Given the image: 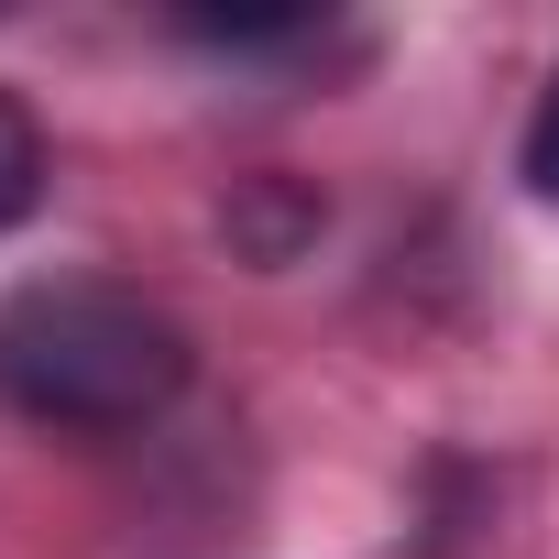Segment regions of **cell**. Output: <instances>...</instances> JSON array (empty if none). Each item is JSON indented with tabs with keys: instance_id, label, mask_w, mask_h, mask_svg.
<instances>
[{
	"instance_id": "1",
	"label": "cell",
	"mask_w": 559,
	"mask_h": 559,
	"mask_svg": "<svg viewBox=\"0 0 559 559\" xmlns=\"http://www.w3.org/2000/svg\"><path fill=\"white\" fill-rule=\"evenodd\" d=\"M198 373V341L176 308H154L121 274H23L0 297V417L56 439H121L154 428Z\"/></svg>"
},
{
	"instance_id": "2",
	"label": "cell",
	"mask_w": 559,
	"mask_h": 559,
	"mask_svg": "<svg viewBox=\"0 0 559 559\" xmlns=\"http://www.w3.org/2000/svg\"><path fill=\"white\" fill-rule=\"evenodd\" d=\"M45 209V121L0 88V230H23Z\"/></svg>"
},
{
	"instance_id": "3",
	"label": "cell",
	"mask_w": 559,
	"mask_h": 559,
	"mask_svg": "<svg viewBox=\"0 0 559 559\" xmlns=\"http://www.w3.org/2000/svg\"><path fill=\"white\" fill-rule=\"evenodd\" d=\"M515 176H526V198L559 209V67H548V88H537V110H526V154H515Z\"/></svg>"
}]
</instances>
